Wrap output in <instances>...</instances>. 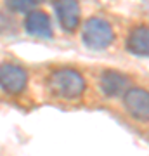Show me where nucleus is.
<instances>
[{
  "instance_id": "nucleus-9",
  "label": "nucleus",
  "mask_w": 149,
  "mask_h": 156,
  "mask_svg": "<svg viewBox=\"0 0 149 156\" xmlns=\"http://www.w3.org/2000/svg\"><path fill=\"white\" fill-rule=\"evenodd\" d=\"M9 7L14 9V11L19 12H31L35 7V2H21V0H14V2H9Z\"/></svg>"
},
{
  "instance_id": "nucleus-6",
  "label": "nucleus",
  "mask_w": 149,
  "mask_h": 156,
  "mask_svg": "<svg viewBox=\"0 0 149 156\" xmlns=\"http://www.w3.org/2000/svg\"><path fill=\"white\" fill-rule=\"evenodd\" d=\"M24 28L33 37H40V38H50L52 37V23H50V17L44 11L28 12L26 19H24Z\"/></svg>"
},
{
  "instance_id": "nucleus-4",
  "label": "nucleus",
  "mask_w": 149,
  "mask_h": 156,
  "mask_svg": "<svg viewBox=\"0 0 149 156\" xmlns=\"http://www.w3.org/2000/svg\"><path fill=\"white\" fill-rule=\"evenodd\" d=\"M28 75L21 66L4 62L0 64V89L5 90L7 94H19L26 89Z\"/></svg>"
},
{
  "instance_id": "nucleus-8",
  "label": "nucleus",
  "mask_w": 149,
  "mask_h": 156,
  "mask_svg": "<svg viewBox=\"0 0 149 156\" xmlns=\"http://www.w3.org/2000/svg\"><path fill=\"white\" fill-rule=\"evenodd\" d=\"M127 49L135 56H149V26H137L130 31Z\"/></svg>"
},
{
  "instance_id": "nucleus-1",
  "label": "nucleus",
  "mask_w": 149,
  "mask_h": 156,
  "mask_svg": "<svg viewBox=\"0 0 149 156\" xmlns=\"http://www.w3.org/2000/svg\"><path fill=\"white\" fill-rule=\"evenodd\" d=\"M49 90L55 97L61 99H76L83 94L87 87V82L80 71L71 69V68H61L55 69L47 80Z\"/></svg>"
},
{
  "instance_id": "nucleus-3",
  "label": "nucleus",
  "mask_w": 149,
  "mask_h": 156,
  "mask_svg": "<svg viewBox=\"0 0 149 156\" xmlns=\"http://www.w3.org/2000/svg\"><path fill=\"white\" fill-rule=\"evenodd\" d=\"M123 104L132 118L139 122H149V90L130 87L123 94Z\"/></svg>"
},
{
  "instance_id": "nucleus-7",
  "label": "nucleus",
  "mask_w": 149,
  "mask_h": 156,
  "mask_svg": "<svg viewBox=\"0 0 149 156\" xmlns=\"http://www.w3.org/2000/svg\"><path fill=\"white\" fill-rule=\"evenodd\" d=\"M57 19L66 31H75L80 23V5L76 2H57L54 4Z\"/></svg>"
},
{
  "instance_id": "nucleus-2",
  "label": "nucleus",
  "mask_w": 149,
  "mask_h": 156,
  "mask_svg": "<svg viewBox=\"0 0 149 156\" xmlns=\"http://www.w3.org/2000/svg\"><path fill=\"white\" fill-rule=\"evenodd\" d=\"M83 42L87 47L95 50H102L109 47L115 40V31L111 24L102 17H90L83 24Z\"/></svg>"
},
{
  "instance_id": "nucleus-5",
  "label": "nucleus",
  "mask_w": 149,
  "mask_h": 156,
  "mask_svg": "<svg viewBox=\"0 0 149 156\" xmlns=\"http://www.w3.org/2000/svg\"><path fill=\"white\" fill-rule=\"evenodd\" d=\"M101 90L104 92L106 95L109 97H115V95H120L123 92L128 90V85H130V80H128L127 75H123L122 71H116V69H108L101 75Z\"/></svg>"
}]
</instances>
